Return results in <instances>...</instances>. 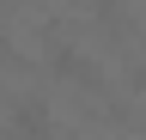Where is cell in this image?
Returning <instances> with one entry per match:
<instances>
[{
	"label": "cell",
	"instance_id": "obj_1",
	"mask_svg": "<svg viewBox=\"0 0 146 140\" xmlns=\"http://www.w3.org/2000/svg\"><path fill=\"white\" fill-rule=\"evenodd\" d=\"M6 134H12V140H49V134H55L49 104H43V98H18L12 116H6Z\"/></svg>",
	"mask_w": 146,
	"mask_h": 140
},
{
	"label": "cell",
	"instance_id": "obj_2",
	"mask_svg": "<svg viewBox=\"0 0 146 140\" xmlns=\"http://www.w3.org/2000/svg\"><path fill=\"white\" fill-rule=\"evenodd\" d=\"M0 55H6V37H0Z\"/></svg>",
	"mask_w": 146,
	"mask_h": 140
}]
</instances>
